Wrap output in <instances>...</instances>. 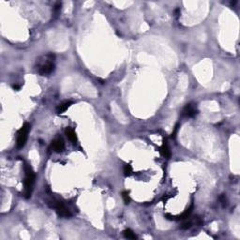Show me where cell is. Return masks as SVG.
<instances>
[{
    "label": "cell",
    "mask_w": 240,
    "mask_h": 240,
    "mask_svg": "<svg viewBox=\"0 0 240 240\" xmlns=\"http://www.w3.org/2000/svg\"><path fill=\"white\" fill-rule=\"evenodd\" d=\"M124 235H125V237L128 238V239H136V238H137L136 234H135L130 229H126V230L124 231Z\"/></svg>",
    "instance_id": "30bf717a"
},
{
    "label": "cell",
    "mask_w": 240,
    "mask_h": 240,
    "mask_svg": "<svg viewBox=\"0 0 240 240\" xmlns=\"http://www.w3.org/2000/svg\"><path fill=\"white\" fill-rule=\"evenodd\" d=\"M123 171H124L125 176H130L131 173H132V167H131V165H130V164H127V165H125V166H124Z\"/></svg>",
    "instance_id": "8fae6325"
},
{
    "label": "cell",
    "mask_w": 240,
    "mask_h": 240,
    "mask_svg": "<svg viewBox=\"0 0 240 240\" xmlns=\"http://www.w3.org/2000/svg\"><path fill=\"white\" fill-rule=\"evenodd\" d=\"M30 131V125L28 123H26L23 125L20 130L18 131L17 135V141H16V147L17 148H23L26 146V143L28 138V133Z\"/></svg>",
    "instance_id": "7a4b0ae2"
},
{
    "label": "cell",
    "mask_w": 240,
    "mask_h": 240,
    "mask_svg": "<svg viewBox=\"0 0 240 240\" xmlns=\"http://www.w3.org/2000/svg\"><path fill=\"white\" fill-rule=\"evenodd\" d=\"M70 105H71V102H70V101H64V102H62L61 104L58 105V107H57V109H56V112H57L58 114H63L64 112H66V111L69 108Z\"/></svg>",
    "instance_id": "9c48e42d"
},
{
    "label": "cell",
    "mask_w": 240,
    "mask_h": 240,
    "mask_svg": "<svg viewBox=\"0 0 240 240\" xmlns=\"http://www.w3.org/2000/svg\"><path fill=\"white\" fill-rule=\"evenodd\" d=\"M160 152L162 154V156L166 159H170L171 157V151H170V148L169 147H168V143L167 142H163V145L161 146L160 147Z\"/></svg>",
    "instance_id": "52a82bcc"
},
{
    "label": "cell",
    "mask_w": 240,
    "mask_h": 240,
    "mask_svg": "<svg viewBox=\"0 0 240 240\" xmlns=\"http://www.w3.org/2000/svg\"><path fill=\"white\" fill-rule=\"evenodd\" d=\"M122 198L124 200V203L126 205H129L130 202V193L128 192V191H124V192L122 193Z\"/></svg>",
    "instance_id": "7c38bea8"
},
{
    "label": "cell",
    "mask_w": 240,
    "mask_h": 240,
    "mask_svg": "<svg viewBox=\"0 0 240 240\" xmlns=\"http://www.w3.org/2000/svg\"><path fill=\"white\" fill-rule=\"evenodd\" d=\"M220 200H221V202L222 205H223V206H225V205H226V203H227L226 197H225L224 195H221V198H220Z\"/></svg>",
    "instance_id": "5bb4252c"
},
{
    "label": "cell",
    "mask_w": 240,
    "mask_h": 240,
    "mask_svg": "<svg viewBox=\"0 0 240 240\" xmlns=\"http://www.w3.org/2000/svg\"><path fill=\"white\" fill-rule=\"evenodd\" d=\"M13 88H14V89H19L20 86H19V85H13Z\"/></svg>",
    "instance_id": "9a60e30c"
},
{
    "label": "cell",
    "mask_w": 240,
    "mask_h": 240,
    "mask_svg": "<svg viewBox=\"0 0 240 240\" xmlns=\"http://www.w3.org/2000/svg\"><path fill=\"white\" fill-rule=\"evenodd\" d=\"M183 114H184V115H186L188 117H192L197 114V110L195 109L194 106H192L191 104H187L186 107L184 108Z\"/></svg>",
    "instance_id": "8992f818"
},
{
    "label": "cell",
    "mask_w": 240,
    "mask_h": 240,
    "mask_svg": "<svg viewBox=\"0 0 240 240\" xmlns=\"http://www.w3.org/2000/svg\"><path fill=\"white\" fill-rule=\"evenodd\" d=\"M191 227V222L190 221H187V222H184L182 225H181V229H183V230H186V229H188V228H190Z\"/></svg>",
    "instance_id": "4fadbf2b"
},
{
    "label": "cell",
    "mask_w": 240,
    "mask_h": 240,
    "mask_svg": "<svg viewBox=\"0 0 240 240\" xmlns=\"http://www.w3.org/2000/svg\"><path fill=\"white\" fill-rule=\"evenodd\" d=\"M25 172H26V178L25 181H23V185H25V195L27 198H29L32 194L36 176L33 169L28 164L25 165Z\"/></svg>",
    "instance_id": "6da1fadb"
},
{
    "label": "cell",
    "mask_w": 240,
    "mask_h": 240,
    "mask_svg": "<svg viewBox=\"0 0 240 240\" xmlns=\"http://www.w3.org/2000/svg\"><path fill=\"white\" fill-rule=\"evenodd\" d=\"M66 135L68 137V139L71 142L75 143L77 141V137H76V134H75V131L71 129V128H67L66 129Z\"/></svg>",
    "instance_id": "ba28073f"
},
{
    "label": "cell",
    "mask_w": 240,
    "mask_h": 240,
    "mask_svg": "<svg viewBox=\"0 0 240 240\" xmlns=\"http://www.w3.org/2000/svg\"><path fill=\"white\" fill-rule=\"evenodd\" d=\"M52 60V59H50ZM48 60L45 63H43L41 66L39 67V73L40 75H47V74H51L53 71L55 70V64L53 63V61Z\"/></svg>",
    "instance_id": "3957f363"
},
{
    "label": "cell",
    "mask_w": 240,
    "mask_h": 240,
    "mask_svg": "<svg viewBox=\"0 0 240 240\" xmlns=\"http://www.w3.org/2000/svg\"><path fill=\"white\" fill-rule=\"evenodd\" d=\"M54 207L57 213V215L59 217H63V218H68L71 216L69 210L61 203V202H56L54 204Z\"/></svg>",
    "instance_id": "277c9868"
},
{
    "label": "cell",
    "mask_w": 240,
    "mask_h": 240,
    "mask_svg": "<svg viewBox=\"0 0 240 240\" xmlns=\"http://www.w3.org/2000/svg\"><path fill=\"white\" fill-rule=\"evenodd\" d=\"M51 148H52L55 152H56V153L62 152V151L64 150V148H65V143H64V141H63L61 138L54 140V141L52 142V143H51Z\"/></svg>",
    "instance_id": "5b68a950"
}]
</instances>
